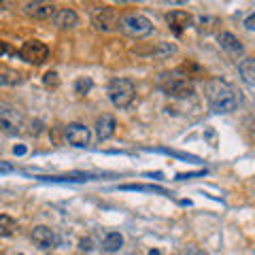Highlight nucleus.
Listing matches in <instances>:
<instances>
[{
	"label": "nucleus",
	"mask_w": 255,
	"mask_h": 255,
	"mask_svg": "<svg viewBox=\"0 0 255 255\" xmlns=\"http://www.w3.org/2000/svg\"><path fill=\"white\" fill-rule=\"evenodd\" d=\"M204 96L215 113H230L238 107V94L223 79H209L204 83Z\"/></svg>",
	"instance_id": "obj_1"
},
{
	"label": "nucleus",
	"mask_w": 255,
	"mask_h": 255,
	"mask_svg": "<svg viewBox=\"0 0 255 255\" xmlns=\"http://www.w3.org/2000/svg\"><path fill=\"white\" fill-rule=\"evenodd\" d=\"M109 100L113 102V107L117 109H128L136 98V87L130 79H124V77H117L109 83Z\"/></svg>",
	"instance_id": "obj_2"
},
{
	"label": "nucleus",
	"mask_w": 255,
	"mask_h": 255,
	"mask_svg": "<svg viewBox=\"0 0 255 255\" xmlns=\"http://www.w3.org/2000/svg\"><path fill=\"white\" fill-rule=\"evenodd\" d=\"M119 30L130 38H145L153 32V23H151V19L145 17V15L130 13L119 19Z\"/></svg>",
	"instance_id": "obj_3"
},
{
	"label": "nucleus",
	"mask_w": 255,
	"mask_h": 255,
	"mask_svg": "<svg viewBox=\"0 0 255 255\" xmlns=\"http://www.w3.org/2000/svg\"><path fill=\"white\" fill-rule=\"evenodd\" d=\"M23 128H26V122H23L19 111L6 105V102H0V132L9 134V136H17L23 132Z\"/></svg>",
	"instance_id": "obj_4"
},
{
	"label": "nucleus",
	"mask_w": 255,
	"mask_h": 255,
	"mask_svg": "<svg viewBox=\"0 0 255 255\" xmlns=\"http://www.w3.org/2000/svg\"><path fill=\"white\" fill-rule=\"evenodd\" d=\"M159 90L170 98H189V96H194V85L185 79H181L177 73L164 75L159 79Z\"/></svg>",
	"instance_id": "obj_5"
},
{
	"label": "nucleus",
	"mask_w": 255,
	"mask_h": 255,
	"mask_svg": "<svg viewBox=\"0 0 255 255\" xmlns=\"http://www.w3.org/2000/svg\"><path fill=\"white\" fill-rule=\"evenodd\" d=\"M21 60H26L28 64H43L47 58H49V47L41 41H28L23 43V47L19 49Z\"/></svg>",
	"instance_id": "obj_6"
},
{
	"label": "nucleus",
	"mask_w": 255,
	"mask_h": 255,
	"mask_svg": "<svg viewBox=\"0 0 255 255\" xmlns=\"http://www.w3.org/2000/svg\"><path fill=\"white\" fill-rule=\"evenodd\" d=\"M92 23L102 32H111V30H115L119 26V17L111 6H100V9H94Z\"/></svg>",
	"instance_id": "obj_7"
},
{
	"label": "nucleus",
	"mask_w": 255,
	"mask_h": 255,
	"mask_svg": "<svg viewBox=\"0 0 255 255\" xmlns=\"http://www.w3.org/2000/svg\"><path fill=\"white\" fill-rule=\"evenodd\" d=\"M32 241H34V245L38 247V249L49 251V249H55V247H58L60 238H58V234H55V230L47 228V226H36L34 230H32Z\"/></svg>",
	"instance_id": "obj_8"
},
{
	"label": "nucleus",
	"mask_w": 255,
	"mask_h": 255,
	"mask_svg": "<svg viewBox=\"0 0 255 255\" xmlns=\"http://www.w3.org/2000/svg\"><path fill=\"white\" fill-rule=\"evenodd\" d=\"M64 136H66V140L73 147H87L92 134H90V128H85L83 124H68L64 128Z\"/></svg>",
	"instance_id": "obj_9"
},
{
	"label": "nucleus",
	"mask_w": 255,
	"mask_h": 255,
	"mask_svg": "<svg viewBox=\"0 0 255 255\" xmlns=\"http://www.w3.org/2000/svg\"><path fill=\"white\" fill-rule=\"evenodd\" d=\"M55 6L51 2H28L23 4V13L30 15V17L34 19H51L55 15Z\"/></svg>",
	"instance_id": "obj_10"
},
{
	"label": "nucleus",
	"mask_w": 255,
	"mask_h": 255,
	"mask_svg": "<svg viewBox=\"0 0 255 255\" xmlns=\"http://www.w3.org/2000/svg\"><path fill=\"white\" fill-rule=\"evenodd\" d=\"M166 21H168V28L174 32V34H183V30L191 26V15L187 11H170L168 15H166Z\"/></svg>",
	"instance_id": "obj_11"
},
{
	"label": "nucleus",
	"mask_w": 255,
	"mask_h": 255,
	"mask_svg": "<svg viewBox=\"0 0 255 255\" xmlns=\"http://www.w3.org/2000/svg\"><path fill=\"white\" fill-rule=\"evenodd\" d=\"M51 21H53L55 28L70 30V28H75L79 23V17H77V13L73 9H58V11H55V15L51 17Z\"/></svg>",
	"instance_id": "obj_12"
},
{
	"label": "nucleus",
	"mask_w": 255,
	"mask_h": 255,
	"mask_svg": "<svg viewBox=\"0 0 255 255\" xmlns=\"http://www.w3.org/2000/svg\"><path fill=\"white\" fill-rule=\"evenodd\" d=\"M115 128H117V122L113 115H102L96 122V136H98V140H109L115 134Z\"/></svg>",
	"instance_id": "obj_13"
},
{
	"label": "nucleus",
	"mask_w": 255,
	"mask_h": 255,
	"mask_svg": "<svg viewBox=\"0 0 255 255\" xmlns=\"http://www.w3.org/2000/svg\"><path fill=\"white\" fill-rule=\"evenodd\" d=\"M181 79H185V81H194V79H204V68L200 64H196L194 60H187L185 64H181V66L174 70Z\"/></svg>",
	"instance_id": "obj_14"
},
{
	"label": "nucleus",
	"mask_w": 255,
	"mask_h": 255,
	"mask_svg": "<svg viewBox=\"0 0 255 255\" xmlns=\"http://www.w3.org/2000/svg\"><path fill=\"white\" fill-rule=\"evenodd\" d=\"M217 41L221 45V49L223 51H228L230 55H238V53H243V45L241 41L232 34V32H221V34H217Z\"/></svg>",
	"instance_id": "obj_15"
},
{
	"label": "nucleus",
	"mask_w": 255,
	"mask_h": 255,
	"mask_svg": "<svg viewBox=\"0 0 255 255\" xmlns=\"http://www.w3.org/2000/svg\"><path fill=\"white\" fill-rule=\"evenodd\" d=\"M238 73H241V79L247 85L255 87V58L243 60L241 64H238Z\"/></svg>",
	"instance_id": "obj_16"
},
{
	"label": "nucleus",
	"mask_w": 255,
	"mask_h": 255,
	"mask_svg": "<svg viewBox=\"0 0 255 255\" xmlns=\"http://www.w3.org/2000/svg\"><path fill=\"white\" fill-rule=\"evenodd\" d=\"M124 247V236L119 232H107L105 238H102V251L107 253H115Z\"/></svg>",
	"instance_id": "obj_17"
},
{
	"label": "nucleus",
	"mask_w": 255,
	"mask_h": 255,
	"mask_svg": "<svg viewBox=\"0 0 255 255\" xmlns=\"http://www.w3.org/2000/svg\"><path fill=\"white\" fill-rule=\"evenodd\" d=\"M21 83V75L15 70H0V87H15Z\"/></svg>",
	"instance_id": "obj_18"
},
{
	"label": "nucleus",
	"mask_w": 255,
	"mask_h": 255,
	"mask_svg": "<svg viewBox=\"0 0 255 255\" xmlns=\"http://www.w3.org/2000/svg\"><path fill=\"white\" fill-rule=\"evenodd\" d=\"M15 219L13 217H9V215H0V234L2 236H13V232H15Z\"/></svg>",
	"instance_id": "obj_19"
},
{
	"label": "nucleus",
	"mask_w": 255,
	"mask_h": 255,
	"mask_svg": "<svg viewBox=\"0 0 255 255\" xmlns=\"http://www.w3.org/2000/svg\"><path fill=\"white\" fill-rule=\"evenodd\" d=\"M119 189H126V191H151V194L166 196V189L155 187V185H119Z\"/></svg>",
	"instance_id": "obj_20"
},
{
	"label": "nucleus",
	"mask_w": 255,
	"mask_h": 255,
	"mask_svg": "<svg viewBox=\"0 0 255 255\" xmlns=\"http://www.w3.org/2000/svg\"><path fill=\"white\" fill-rule=\"evenodd\" d=\"M92 79L90 77H79L77 79V81H75V92L79 94V96H85L87 92H90L92 90Z\"/></svg>",
	"instance_id": "obj_21"
},
{
	"label": "nucleus",
	"mask_w": 255,
	"mask_h": 255,
	"mask_svg": "<svg viewBox=\"0 0 255 255\" xmlns=\"http://www.w3.org/2000/svg\"><path fill=\"white\" fill-rule=\"evenodd\" d=\"M43 85L47 90H58L60 87V75L55 73V70H49L45 77H43Z\"/></svg>",
	"instance_id": "obj_22"
},
{
	"label": "nucleus",
	"mask_w": 255,
	"mask_h": 255,
	"mask_svg": "<svg viewBox=\"0 0 255 255\" xmlns=\"http://www.w3.org/2000/svg\"><path fill=\"white\" fill-rule=\"evenodd\" d=\"M245 28H247V30H251V32L255 30V13H251L249 17L245 19Z\"/></svg>",
	"instance_id": "obj_23"
},
{
	"label": "nucleus",
	"mask_w": 255,
	"mask_h": 255,
	"mask_svg": "<svg viewBox=\"0 0 255 255\" xmlns=\"http://www.w3.org/2000/svg\"><path fill=\"white\" fill-rule=\"evenodd\" d=\"M81 249L83 251H92L94 249V247H92V238H83V241H81Z\"/></svg>",
	"instance_id": "obj_24"
},
{
	"label": "nucleus",
	"mask_w": 255,
	"mask_h": 255,
	"mask_svg": "<svg viewBox=\"0 0 255 255\" xmlns=\"http://www.w3.org/2000/svg\"><path fill=\"white\" fill-rule=\"evenodd\" d=\"M13 170V166L9 162H0V172H11Z\"/></svg>",
	"instance_id": "obj_25"
},
{
	"label": "nucleus",
	"mask_w": 255,
	"mask_h": 255,
	"mask_svg": "<svg viewBox=\"0 0 255 255\" xmlns=\"http://www.w3.org/2000/svg\"><path fill=\"white\" fill-rule=\"evenodd\" d=\"M13 153H15V155H23V153H26V147H23V145L13 147Z\"/></svg>",
	"instance_id": "obj_26"
},
{
	"label": "nucleus",
	"mask_w": 255,
	"mask_h": 255,
	"mask_svg": "<svg viewBox=\"0 0 255 255\" xmlns=\"http://www.w3.org/2000/svg\"><path fill=\"white\" fill-rule=\"evenodd\" d=\"M6 51H9V45H6V43L2 41V38H0V55H4Z\"/></svg>",
	"instance_id": "obj_27"
},
{
	"label": "nucleus",
	"mask_w": 255,
	"mask_h": 255,
	"mask_svg": "<svg viewBox=\"0 0 255 255\" xmlns=\"http://www.w3.org/2000/svg\"><path fill=\"white\" fill-rule=\"evenodd\" d=\"M187 255H206V253H202L200 249H189V251H187Z\"/></svg>",
	"instance_id": "obj_28"
},
{
	"label": "nucleus",
	"mask_w": 255,
	"mask_h": 255,
	"mask_svg": "<svg viewBox=\"0 0 255 255\" xmlns=\"http://www.w3.org/2000/svg\"><path fill=\"white\" fill-rule=\"evenodd\" d=\"M149 255H159V251H149Z\"/></svg>",
	"instance_id": "obj_29"
},
{
	"label": "nucleus",
	"mask_w": 255,
	"mask_h": 255,
	"mask_svg": "<svg viewBox=\"0 0 255 255\" xmlns=\"http://www.w3.org/2000/svg\"><path fill=\"white\" fill-rule=\"evenodd\" d=\"M4 9V2H0V11H2Z\"/></svg>",
	"instance_id": "obj_30"
}]
</instances>
